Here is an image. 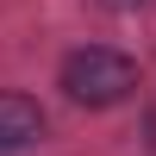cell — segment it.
I'll list each match as a JSON object with an SVG mask.
<instances>
[{"label": "cell", "mask_w": 156, "mask_h": 156, "mask_svg": "<svg viewBox=\"0 0 156 156\" xmlns=\"http://www.w3.org/2000/svg\"><path fill=\"white\" fill-rule=\"evenodd\" d=\"M56 81H62V94L75 106H119V100L137 94V62L125 50H112V44H81V50L62 56Z\"/></svg>", "instance_id": "6da1fadb"}, {"label": "cell", "mask_w": 156, "mask_h": 156, "mask_svg": "<svg viewBox=\"0 0 156 156\" xmlns=\"http://www.w3.org/2000/svg\"><path fill=\"white\" fill-rule=\"evenodd\" d=\"M106 12H144V6H156V0H100Z\"/></svg>", "instance_id": "3957f363"}, {"label": "cell", "mask_w": 156, "mask_h": 156, "mask_svg": "<svg viewBox=\"0 0 156 156\" xmlns=\"http://www.w3.org/2000/svg\"><path fill=\"white\" fill-rule=\"evenodd\" d=\"M144 150H150V156H156V106H150V112H144Z\"/></svg>", "instance_id": "277c9868"}, {"label": "cell", "mask_w": 156, "mask_h": 156, "mask_svg": "<svg viewBox=\"0 0 156 156\" xmlns=\"http://www.w3.org/2000/svg\"><path fill=\"white\" fill-rule=\"evenodd\" d=\"M44 137V106L31 94H0V156H25Z\"/></svg>", "instance_id": "7a4b0ae2"}]
</instances>
